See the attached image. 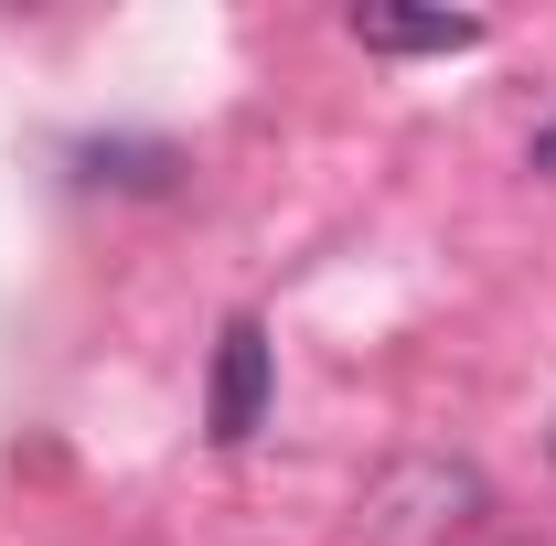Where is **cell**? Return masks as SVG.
Wrapping results in <instances>:
<instances>
[{"mask_svg": "<svg viewBox=\"0 0 556 546\" xmlns=\"http://www.w3.org/2000/svg\"><path fill=\"white\" fill-rule=\"evenodd\" d=\"M482 504H492L482 472H460V461H407V472L375 482V536H460Z\"/></svg>", "mask_w": 556, "mask_h": 546, "instance_id": "6da1fadb", "label": "cell"}, {"mask_svg": "<svg viewBox=\"0 0 556 546\" xmlns=\"http://www.w3.org/2000/svg\"><path fill=\"white\" fill-rule=\"evenodd\" d=\"M257 418H268V322H225L214 343V386H204V439H257Z\"/></svg>", "mask_w": 556, "mask_h": 546, "instance_id": "7a4b0ae2", "label": "cell"}, {"mask_svg": "<svg viewBox=\"0 0 556 546\" xmlns=\"http://www.w3.org/2000/svg\"><path fill=\"white\" fill-rule=\"evenodd\" d=\"M353 44L364 54H471L482 44V11H396V0H364L353 11Z\"/></svg>", "mask_w": 556, "mask_h": 546, "instance_id": "3957f363", "label": "cell"}, {"mask_svg": "<svg viewBox=\"0 0 556 546\" xmlns=\"http://www.w3.org/2000/svg\"><path fill=\"white\" fill-rule=\"evenodd\" d=\"M182 150L172 139H86V183H118V194H172Z\"/></svg>", "mask_w": 556, "mask_h": 546, "instance_id": "277c9868", "label": "cell"}, {"mask_svg": "<svg viewBox=\"0 0 556 546\" xmlns=\"http://www.w3.org/2000/svg\"><path fill=\"white\" fill-rule=\"evenodd\" d=\"M525 161H535V172H546V183H556V119H546V129H535V150H525Z\"/></svg>", "mask_w": 556, "mask_h": 546, "instance_id": "5b68a950", "label": "cell"}]
</instances>
